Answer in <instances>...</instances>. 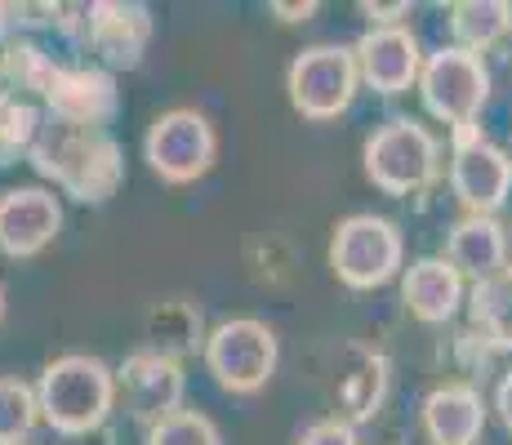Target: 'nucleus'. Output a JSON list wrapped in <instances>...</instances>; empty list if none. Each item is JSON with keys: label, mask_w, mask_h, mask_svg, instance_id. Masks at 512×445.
<instances>
[{"label": "nucleus", "mask_w": 512, "mask_h": 445, "mask_svg": "<svg viewBox=\"0 0 512 445\" xmlns=\"http://www.w3.org/2000/svg\"><path fill=\"white\" fill-rule=\"evenodd\" d=\"M464 312H468V330L477 334L495 356L512 352V263L504 272L472 281V290L464 294Z\"/></svg>", "instance_id": "obj_20"}, {"label": "nucleus", "mask_w": 512, "mask_h": 445, "mask_svg": "<svg viewBox=\"0 0 512 445\" xmlns=\"http://www.w3.org/2000/svg\"><path fill=\"white\" fill-rule=\"evenodd\" d=\"M214 156H219V134H214L210 116L196 112V107H170L143 134L147 170L170 187H187L205 178L214 170Z\"/></svg>", "instance_id": "obj_6"}, {"label": "nucleus", "mask_w": 512, "mask_h": 445, "mask_svg": "<svg viewBox=\"0 0 512 445\" xmlns=\"http://www.w3.org/2000/svg\"><path fill=\"white\" fill-rule=\"evenodd\" d=\"M401 267H406V241H401L392 219H383V214H348V219L334 223L330 272L348 290L357 294L383 290L392 276H401Z\"/></svg>", "instance_id": "obj_5"}, {"label": "nucleus", "mask_w": 512, "mask_h": 445, "mask_svg": "<svg viewBox=\"0 0 512 445\" xmlns=\"http://www.w3.org/2000/svg\"><path fill=\"white\" fill-rule=\"evenodd\" d=\"M366 178L388 196H419L441 174V138L415 116H392L361 147Z\"/></svg>", "instance_id": "obj_3"}, {"label": "nucleus", "mask_w": 512, "mask_h": 445, "mask_svg": "<svg viewBox=\"0 0 512 445\" xmlns=\"http://www.w3.org/2000/svg\"><path fill=\"white\" fill-rule=\"evenodd\" d=\"M392 388V370L388 356L366 348V343H348L339 352V379H334V397H339V414L334 419L343 423H370L379 414V405L388 401Z\"/></svg>", "instance_id": "obj_15"}, {"label": "nucleus", "mask_w": 512, "mask_h": 445, "mask_svg": "<svg viewBox=\"0 0 512 445\" xmlns=\"http://www.w3.org/2000/svg\"><path fill=\"white\" fill-rule=\"evenodd\" d=\"M41 112L63 125H81V130H107L121 112V89L116 76L94 63H58L54 81H49Z\"/></svg>", "instance_id": "obj_10"}, {"label": "nucleus", "mask_w": 512, "mask_h": 445, "mask_svg": "<svg viewBox=\"0 0 512 445\" xmlns=\"http://www.w3.org/2000/svg\"><path fill=\"white\" fill-rule=\"evenodd\" d=\"M268 14H277L281 23H308V18L317 14V5H312V0H308V5H285V0H272Z\"/></svg>", "instance_id": "obj_28"}, {"label": "nucleus", "mask_w": 512, "mask_h": 445, "mask_svg": "<svg viewBox=\"0 0 512 445\" xmlns=\"http://www.w3.org/2000/svg\"><path fill=\"white\" fill-rule=\"evenodd\" d=\"M9 36H14V32H9V9H5V0H0V45H5Z\"/></svg>", "instance_id": "obj_29"}, {"label": "nucleus", "mask_w": 512, "mask_h": 445, "mask_svg": "<svg viewBox=\"0 0 512 445\" xmlns=\"http://www.w3.org/2000/svg\"><path fill=\"white\" fill-rule=\"evenodd\" d=\"M143 445H223L219 423L201 410H174L147 428Z\"/></svg>", "instance_id": "obj_23"}, {"label": "nucleus", "mask_w": 512, "mask_h": 445, "mask_svg": "<svg viewBox=\"0 0 512 445\" xmlns=\"http://www.w3.org/2000/svg\"><path fill=\"white\" fill-rule=\"evenodd\" d=\"M294 445H361V441H357V428H352V423L317 419V423H308V428L299 432V441Z\"/></svg>", "instance_id": "obj_25"}, {"label": "nucleus", "mask_w": 512, "mask_h": 445, "mask_svg": "<svg viewBox=\"0 0 512 445\" xmlns=\"http://www.w3.org/2000/svg\"><path fill=\"white\" fill-rule=\"evenodd\" d=\"M63 232V205L41 183L5 187L0 192V254L14 263L36 259Z\"/></svg>", "instance_id": "obj_11"}, {"label": "nucleus", "mask_w": 512, "mask_h": 445, "mask_svg": "<svg viewBox=\"0 0 512 445\" xmlns=\"http://www.w3.org/2000/svg\"><path fill=\"white\" fill-rule=\"evenodd\" d=\"M112 374H116V397H125L130 419L143 423V428H152L165 414L183 410L187 379H183V365L170 361V356L134 348L121 361V370H112Z\"/></svg>", "instance_id": "obj_12"}, {"label": "nucleus", "mask_w": 512, "mask_h": 445, "mask_svg": "<svg viewBox=\"0 0 512 445\" xmlns=\"http://www.w3.org/2000/svg\"><path fill=\"white\" fill-rule=\"evenodd\" d=\"M27 165L81 205L112 201L125 183V152L112 130H81L54 116H41V130L27 147Z\"/></svg>", "instance_id": "obj_1"}, {"label": "nucleus", "mask_w": 512, "mask_h": 445, "mask_svg": "<svg viewBox=\"0 0 512 445\" xmlns=\"http://www.w3.org/2000/svg\"><path fill=\"white\" fill-rule=\"evenodd\" d=\"M450 192L464 205V214H481V219H495L512 196L508 152L490 143L477 121L450 130Z\"/></svg>", "instance_id": "obj_8"}, {"label": "nucleus", "mask_w": 512, "mask_h": 445, "mask_svg": "<svg viewBox=\"0 0 512 445\" xmlns=\"http://www.w3.org/2000/svg\"><path fill=\"white\" fill-rule=\"evenodd\" d=\"M205 370L214 374L223 392L232 397H254L272 383L281 361V343L277 330L259 316H232V321H219L210 334H205Z\"/></svg>", "instance_id": "obj_4"}, {"label": "nucleus", "mask_w": 512, "mask_h": 445, "mask_svg": "<svg viewBox=\"0 0 512 445\" xmlns=\"http://www.w3.org/2000/svg\"><path fill=\"white\" fill-rule=\"evenodd\" d=\"M41 423L36 392L18 374H0V445H27Z\"/></svg>", "instance_id": "obj_22"}, {"label": "nucleus", "mask_w": 512, "mask_h": 445, "mask_svg": "<svg viewBox=\"0 0 512 445\" xmlns=\"http://www.w3.org/2000/svg\"><path fill=\"white\" fill-rule=\"evenodd\" d=\"M357 63H352L348 45H308L294 54L285 89H290V107L303 121H339L357 98Z\"/></svg>", "instance_id": "obj_9"}, {"label": "nucleus", "mask_w": 512, "mask_h": 445, "mask_svg": "<svg viewBox=\"0 0 512 445\" xmlns=\"http://www.w3.org/2000/svg\"><path fill=\"white\" fill-rule=\"evenodd\" d=\"M508 250H512V227H508Z\"/></svg>", "instance_id": "obj_33"}, {"label": "nucleus", "mask_w": 512, "mask_h": 445, "mask_svg": "<svg viewBox=\"0 0 512 445\" xmlns=\"http://www.w3.org/2000/svg\"><path fill=\"white\" fill-rule=\"evenodd\" d=\"M495 414H499V423L512 432V365L499 374V383H495Z\"/></svg>", "instance_id": "obj_27"}, {"label": "nucleus", "mask_w": 512, "mask_h": 445, "mask_svg": "<svg viewBox=\"0 0 512 445\" xmlns=\"http://www.w3.org/2000/svg\"><path fill=\"white\" fill-rule=\"evenodd\" d=\"M352 63H357V81L383 98L410 94L419 81L423 49L419 36L406 23L397 27H370L357 45H352Z\"/></svg>", "instance_id": "obj_13"}, {"label": "nucleus", "mask_w": 512, "mask_h": 445, "mask_svg": "<svg viewBox=\"0 0 512 445\" xmlns=\"http://www.w3.org/2000/svg\"><path fill=\"white\" fill-rule=\"evenodd\" d=\"M41 423L67 441H85L107 428L116 410V374L103 356L63 352L41 370L32 383Z\"/></svg>", "instance_id": "obj_2"}, {"label": "nucleus", "mask_w": 512, "mask_h": 445, "mask_svg": "<svg viewBox=\"0 0 512 445\" xmlns=\"http://www.w3.org/2000/svg\"><path fill=\"white\" fill-rule=\"evenodd\" d=\"M504 58H508V63H512V32H508V49H504Z\"/></svg>", "instance_id": "obj_32"}, {"label": "nucleus", "mask_w": 512, "mask_h": 445, "mask_svg": "<svg viewBox=\"0 0 512 445\" xmlns=\"http://www.w3.org/2000/svg\"><path fill=\"white\" fill-rule=\"evenodd\" d=\"M486 397L477 383H441L423 397V432L432 445H477L486 432Z\"/></svg>", "instance_id": "obj_16"}, {"label": "nucleus", "mask_w": 512, "mask_h": 445, "mask_svg": "<svg viewBox=\"0 0 512 445\" xmlns=\"http://www.w3.org/2000/svg\"><path fill=\"white\" fill-rule=\"evenodd\" d=\"M450 18V36H455V49H468V54L486 58L490 49H499L512 32V5L508 0H455L446 9Z\"/></svg>", "instance_id": "obj_21"}, {"label": "nucleus", "mask_w": 512, "mask_h": 445, "mask_svg": "<svg viewBox=\"0 0 512 445\" xmlns=\"http://www.w3.org/2000/svg\"><path fill=\"white\" fill-rule=\"evenodd\" d=\"M464 276L455 272L446 259L428 254V259H415L401 272V303L406 312L423 325H446L455 321L459 308H464Z\"/></svg>", "instance_id": "obj_17"}, {"label": "nucleus", "mask_w": 512, "mask_h": 445, "mask_svg": "<svg viewBox=\"0 0 512 445\" xmlns=\"http://www.w3.org/2000/svg\"><path fill=\"white\" fill-rule=\"evenodd\" d=\"M205 321L201 308L187 299H161L143 312V348L147 352H161L170 361L183 365V356H196L205 348Z\"/></svg>", "instance_id": "obj_19"}, {"label": "nucleus", "mask_w": 512, "mask_h": 445, "mask_svg": "<svg viewBox=\"0 0 512 445\" xmlns=\"http://www.w3.org/2000/svg\"><path fill=\"white\" fill-rule=\"evenodd\" d=\"M9 107H14V98L0 94V134H5V121H9Z\"/></svg>", "instance_id": "obj_30"}, {"label": "nucleus", "mask_w": 512, "mask_h": 445, "mask_svg": "<svg viewBox=\"0 0 512 445\" xmlns=\"http://www.w3.org/2000/svg\"><path fill=\"white\" fill-rule=\"evenodd\" d=\"M508 161H512V152H508Z\"/></svg>", "instance_id": "obj_34"}, {"label": "nucleus", "mask_w": 512, "mask_h": 445, "mask_svg": "<svg viewBox=\"0 0 512 445\" xmlns=\"http://www.w3.org/2000/svg\"><path fill=\"white\" fill-rule=\"evenodd\" d=\"M361 14H370V27H397L410 14V5L406 0L401 5H361Z\"/></svg>", "instance_id": "obj_26"}, {"label": "nucleus", "mask_w": 512, "mask_h": 445, "mask_svg": "<svg viewBox=\"0 0 512 445\" xmlns=\"http://www.w3.org/2000/svg\"><path fill=\"white\" fill-rule=\"evenodd\" d=\"M455 361H459V374H464V383H472V379H486V374H490V365H495V352H490L472 330H464L455 339Z\"/></svg>", "instance_id": "obj_24"}, {"label": "nucleus", "mask_w": 512, "mask_h": 445, "mask_svg": "<svg viewBox=\"0 0 512 445\" xmlns=\"http://www.w3.org/2000/svg\"><path fill=\"white\" fill-rule=\"evenodd\" d=\"M0 321H5V285H0Z\"/></svg>", "instance_id": "obj_31"}, {"label": "nucleus", "mask_w": 512, "mask_h": 445, "mask_svg": "<svg viewBox=\"0 0 512 445\" xmlns=\"http://www.w3.org/2000/svg\"><path fill=\"white\" fill-rule=\"evenodd\" d=\"M441 259L455 267L464 281H486V276L508 267V227L481 214H459L446 227V250Z\"/></svg>", "instance_id": "obj_18"}, {"label": "nucleus", "mask_w": 512, "mask_h": 445, "mask_svg": "<svg viewBox=\"0 0 512 445\" xmlns=\"http://www.w3.org/2000/svg\"><path fill=\"white\" fill-rule=\"evenodd\" d=\"M415 89L423 98V112L455 130V125H472L490 103V67L468 49L441 45L423 58Z\"/></svg>", "instance_id": "obj_7"}, {"label": "nucleus", "mask_w": 512, "mask_h": 445, "mask_svg": "<svg viewBox=\"0 0 512 445\" xmlns=\"http://www.w3.org/2000/svg\"><path fill=\"white\" fill-rule=\"evenodd\" d=\"M152 9L139 0H94L90 5V36L85 49L98 54L103 72H134L152 45Z\"/></svg>", "instance_id": "obj_14"}]
</instances>
